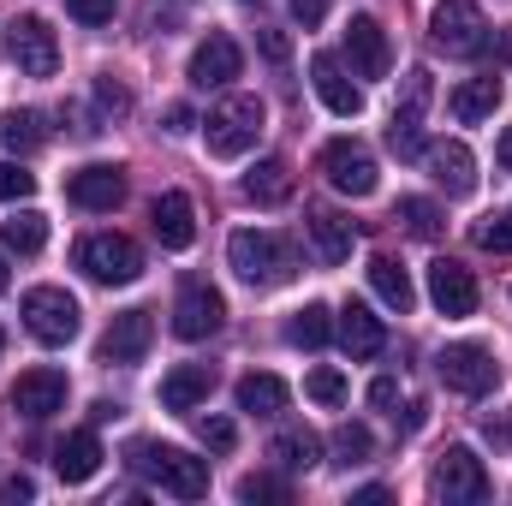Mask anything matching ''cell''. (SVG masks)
Instances as JSON below:
<instances>
[{
  "mask_svg": "<svg viewBox=\"0 0 512 506\" xmlns=\"http://www.w3.org/2000/svg\"><path fill=\"white\" fill-rule=\"evenodd\" d=\"M126 465L137 477H149L155 489L179 495V501H203L209 495V465L191 459L185 447H161V441H131L126 447Z\"/></svg>",
  "mask_w": 512,
  "mask_h": 506,
  "instance_id": "obj_1",
  "label": "cell"
},
{
  "mask_svg": "<svg viewBox=\"0 0 512 506\" xmlns=\"http://www.w3.org/2000/svg\"><path fill=\"white\" fill-rule=\"evenodd\" d=\"M227 262L245 286H286L298 274V245L280 239V233H262V227H245L227 239Z\"/></svg>",
  "mask_w": 512,
  "mask_h": 506,
  "instance_id": "obj_2",
  "label": "cell"
},
{
  "mask_svg": "<svg viewBox=\"0 0 512 506\" xmlns=\"http://www.w3.org/2000/svg\"><path fill=\"white\" fill-rule=\"evenodd\" d=\"M256 137H262V102H256V96H227V102L203 120V143H209V155H221V161H239L245 149H256Z\"/></svg>",
  "mask_w": 512,
  "mask_h": 506,
  "instance_id": "obj_3",
  "label": "cell"
},
{
  "mask_svg": "<svg viewBox=\"0 0 512 506\" xmlns=\"http://www.w3.org/2000/svg\"><path fill=\"white\" fill-rule=\"evenodd\" d=\"M18 310H24V328H30L42 346H66V340H78V328H84L78 298L60 292V286H30Z\"/></svg>",
  "mask_w": 512,
  "mask_h": 506,
  "instance_id": "obj_4",
  "label": "cell"
},
{
  "mask_svg": "<svg viewBox=\"0 0 512 506\" xmlns=\"http://www.w3.org/2000/svg\"><path fill=\"white\" fill-rule=\"evenodd\" d=\"M429 495L447 506H471V501H489V471L471 447H447L429 471Z\"/></svg>",
  "mask_w": 512,
  "mask_h": 506,
  "instance_id": "obj_5",
  "label": "cell"
},
{
  "mask_svg": "<svg viewBox=\"0 0 512 506\" xmlns=\"http://www.w3.org/2000/svg\"><path fill=\"white\" fill-rule=\"evenodd\" d=\"M78 268L90 280H102V286H131L143 274V251H137V239H126V233H90L78 245Z\"/></svg>",
  "mask_w": 512,
  "mask_h": 506,
  "instance_id": "obj_6",
  "label": "cell"
},
{
  "mask_svg": "<svg viewBox=\"0 0 512 506\" xmlns=\"http://www.w3.org/2000/svg\"><path fill=\"white\" fill-rule=\"evenodd\" d=\"M435 376L447 381L453 393H465V399H483V393L501 381V364H495V352H489V346H477V340H459V346H441V358H435Z\"/></svg>",
  "mask_w": 512,
  "mask_h": 506,
  "instance_id": "obj_7",
  "label": "cell"
},
{
  "mask_svg": "<svg viewBox=\"0 0 512 506\" xmlns=\"http://www.w3.org/2000/svg\"><path fill=\"white\" fill-rule=\"evenodd\" d=\"M322 173H328V185L340 191V197H370L376 185H382V173H376V155L358 143V137H334V143H322Z\"/></svg>",
  "mask_w": 512,
  "mask_h": 506,
  "instance_id": "obj_8",
  "label": "cell"
},
{
  "mask_svg": "<svg viewBox=\"0 0 512 506\" xmlns=\"http://www.w3.org/2000/svg\"><path fill=\"white\" fill-rule=\"evenodd\" d=\"M429 36H435V48L471 60V54H483V42H489V18H483L477 0H441V6L429 12Z\"/></svg>",
  "mask_w": 512,
  "mask_h": 506,
  "instance_id": "obj_9",
  "label": "cell"
},
{
  "mask_svg": "<svg viewBox=\"0 0 512 506\" xmlns=\"http://www.w3.org/2000/svg\"><path fill=\"white\" fill-rule=\"evenodd\" d=\"M221 322H227V298L209 280H185L179 304H173V334L179 340H209V334H221Z\"/></svg>",
  "mask_w": 512,
  "mask_h": 506,
  "instance_id": "obj_10",
  "label": "cell"
},
{
  "mask_svg": "<svg viewBox=\"0 0 512 506\" xmlns=\"http://www.w3.org/2000/svg\"><path fill=\"white\" fill-rule=\"evenodd\" d=\"M423 108H429V72L417 66V72L405 78V102L393 108V126H387V149H393L399 161H417V155H423Z\"/></svg>",
  "mask_w": 512,
  "mask_h": 506,
  "instance_id": "obj_11",
  "label": "cell"
},
{
  "mask_svg": "<svg viewBox=\"0 0 512 506\" xmlns=\"http://www.w3.org/2000/svg\"><path fill=\"white\" fill-rule=\"evenodd\" d=\"M429 298H435V310L447 316V322H459V316H477V274L465 268V262H453V256H441V262H429Z\"/></svg>",
  "mask_w": 512,
  "mask_h": 506,
  "instance_id": "obj_12",
  "label": "cell"
},
{
  "mask_svg": "<svg viewBox=\"0 0 512 506\" xmlns=\"http://www.w3.org/2000/svg\"><path fill=\"white\" fill-rule=\"evenodd\" d=\"M12 66L24 78H54L60 72V42L42 18H18L12 24Z\"/></svg>",
  "mask_w": 512,
  "mask_h": 506,
  "instance_id": "obj_13",
  "label": "cell"
},
{
  "mask_svg": "<svg viewBox=\"0 0 512 506\" xmlns=\"http://www.w3.org/2000/svg\"><path fill=\"white\" fill-rule=\"evenodd\" d=\"M12 411L30 423H48L54 411H66V376L60 370H24L12 381Z\"/></svg>",
  "mask_w": 512,
  "mask_h": 506,
  "instance_id": "obj_14",
  "label": "cell"
},
{
  "mask_svg": "<svg viewBox=\"0 0 512 506\" xmlns=\"http://www.w3.org/2000/svg\"><path fill=\"white\" fill-rule=\"evenodd\" d=\"M310 84H316V96H322L328 114H340V120H358L364 114V84H352L334 54H316L310 60Z\"/></svg>",
  "mask_w": 512,
  "mask_h": 506,
  "instance_id": "obj_15",
  "label": "cell"
},
{
  "mask_svg": "<svg viewBox=\"0 0 512 506\" xmlns=\"http://www.w3.org/2000/svg\"><path fill=\"white\" fill-rule=\"evenodd\" d=\"M423 161H429V173H435V185H441L447 197H471V191H477V155H471L459 137L429 143V149H423Z\"/></svg>",
  "mask_w": 512,
  "mask_h": 506,
  "instance_id": "obj_16",
  "label": "cell"
},
{
  "mask_svg": "<svg viewBox=\"0 0 512 506\" xmlns=\"http://www.w3.org/2000/svg\"><path fill=\"white\" fill-rule=\"evenodd\" d=\"M66 197H72L78 209H90V215H102V209H120V203H126V173H120V167H108V161H96V167H78V173L66 179Z\"/></svg>",
  "mask_w": 512,
  "mask_h": 506,
  "instance_id": "obj_17",
  "label": "cell"
},
{
  "mask_svg": "<svg viewBox=\"0 0 512 506\" xmlns=\"http://www.w3.org/2000/svg\"><path fill=\"white\" fill-rule=\"evenodd\" d=\"M346 60H352L358 78H387L393 48H387V30L370 18V12H358V18L346 24Z\"/></svg>",
  "mask_w": 512,
  "mask_h": 506,
  "instance_id": "obj_18",
  "label": "cell"
},
{
  "mask_svg": "<svg viewBox=\"0 0 512 506\" xmlns=\"http://www.w3.org/2000/svg\"><path fill=\"white\" fill-rule=\"evenodd\" d=\"M334 334H340V346H346L352 364H370V358L387 352V328H382V316H376L370 304H346L340 322H334Z\"/></svg>",
  "mask_w": 512,
  "mask_h": 506,
  "instance_id": "obj_19",
  "label": "cell"
},
{
  "mask_svg": "<svg viewBox=\"0 0 512 506\" xmlns=\"http://www.w3.org/2000/svg\"><path fill=\"white\" fill-rule=\"evenodd\" d=\"M155 340V316L149 310H120L102 334V364H137Z\"/></svg>",
  "mask_w": 512,
  "mask_h": 506,
  "instance_id": "obj_20",
  "label": "cell"
},
{
  "mask_svg": "<svg viewBox=\"0 0 512 506\" xmlns=\"http://www.w3.org/2000/svg\"><path fill=\"white\" fill-rule=\"evenodd\" d=\"M239 66H245L239 42L215 30V36H209V42H197V54H191V84H197V90H221V84H233V78H239Z\"/></svg>",
  "mask_w": 512,
  "mask_h": 506,
  "instance_id": "obj_21",
  "label": "cell"
},
{
  "mask_svg": "<svg viewBox=\"0 0 512 506\" xmlns=\"http://www.w3.org/2000/svg\"><path fill=\"white\" fill-rule=\"evenodd\" d=\"M149 221H155V239H161V251H191V239H197V209H191V197H185V191H167V197H155Z\"/></svg>",
  "mask_w": 512,
  "mask_h": 506,
  "instance_id": "obj_22",
  "label": "cell"
},
{
  "mask_svg": "<svg viewBox=\"0 0 512 506\" xmlns=\"http://www.w3.org/2000/svg\"><path fill=\"white\" fill-rule=\"evenodd\" d=\"M54 471H60V483H90V477L102 471V441H96V429H72V435L54 447Z\"/></svg>",
  "mask_w": 512,
  "mask_h": 506,
  "instance_id": "obj_23",
  "label": "cell"
},
{
  "mask_svg": "<svg viewBox=\"0 0 512 506\" xmlns=\"http://www.w3.org/2000/svg\"><path fill=\"white\" fill-rule=\"evenodd\" d=\"M215 393V370L209 364H179L173 376H161V405L167 411H191Z\"/></svg>",
  "mask_w": 512,
  "mask_h": 506,
  "instance_id": "obj_24",
  "label": "cell"
},
{
  "mask_svg": "<svg viewBox=\"0 0 512 506\" xmlns=\"http://www.w3.org/2000/svg\"><path fill=\"white\" fill-rule=\"evenodd\" d=\"M447 108H453V120H459V126H477V120H489V114L501 108V78H495V72H483V78L459 84V90L447 96Z\"/></svg>",
  "mask_w": 512,
  "mask_h": 506,
  "instance_id": "obj_25",
  "label": "cell"
},
{
  "mask_svg": "<svg viewBox=\"0 0 512 506\" xmlns=\"http://www.w3.org/2000/svg\"><path fill=\"white\" fill-rule=\"evenodd\" d=\"M245 197H251L256 209H280V203L292 197V167H286L280 155L256 161L251 173H245Z\"/></svg>",
  "mask_w": 512,
  "mask_h": 506,
  "instance_id": "obj_26",
  "label": "cell"
},
{
  "mask_svg": "<svg viewBox=\"0 0 512 506\" xmlns=\"http://www.w3.org/2000/svg\"><path fill=\"white\" fill-rule=\"evenodd\" d=\"M310 245H316V256L322 262H346L352 256V221L346 215H334V209H310Z\"/></svg>",
  "mask_w": 512,
  "mask_h": 506,
  "instance_id": "obj_27",
  "label": "cell"
},
{
  "mask_svg": "<svg viewBox=\"0 0 512 506\" xmlns=\"http://www.w3.org/2000/svg\"><path fill=\"white\" fill-rule=\"evenodd\" d=\"M370 286H376V298H382L387 310H399V316L417 304V286H411V274L393 256H370Z\"/></svg>",
  "mask_w": 512,
  "mask_h": 506,
  "instance_id": "obj_28",
  "label": "cell"
},
{
  "mask_svg": "<svg viewBox=\"0 0 512 506\" xmlns=\"http://www.w3.org/2000/svg\"><path fill=\"white\" fill-rule=\"evenodd\" d=\"M286 340L304 346V352H322V346L334 340V310H328V304H304V310H292Z\"/></svg>",
  "mask_w": 512,
  "mask_h": 506,
  "instance_id": "obj_29",
  "label": "cell"
},
{
  "mask_svg": "<svg viewBox=\"0 0 512 506\" xmlns=\"http://www.w3.org/2000/svg\"><path fill=\"white\" fill-rule=\"evenodd\" d=\"M286 381L280 376H245L239 381V411H251V417H280L286 411Z\"/></svg>",
  "mask_w": 512,
  "mask_h": 506,
  "instance_id": "obj_30",
  "label": "cell"
},
{
  "mask_svg": "<svg viewBox=\"0 0 512 506\" xmlns=\"http://www.w3.org/2000/svg\"><path fill=\"white\" fill-rule=\"evenodd\" d=\"M42 114L36 108H12V114H0V149H12V155H30V149H42Z\"/></svg>",
  "mask_w": 512,
  "mask_h": 506,
  "instance_id": "obj_31",
  "label": "cell"
},
{
  "mask_svg": "<svg viewBox=\"0 0 512 506\" xmlns=\"http://www.w3.org/2000/svg\"><path fill=\"white\" fill-rule=\"evenodd\" d=\"M0 245L18 256H36L42 245H48V221L36 215V209H18L12 221H0Z\"/></svg>",
  "mask_w": 512,
  "mask_h": 506,
  "instance_id": "obj_32",
  "label": "cell"
},
{
  "mask_svg": "<svg viewBox=\"0 0 512 506\" xmlns=\"http://www.w3.org/2000/svg\"><path fill=\"white\" fill-rule=\"evenodd\" d=\"M268 453H274V459H280V465H286V471H310V465H316V459H322V441H316V435H310V429H280V435H274V447H268Z\"/></svg>",
  "mask_w": 512,
  "mask_h": 506,
  "instance_id": "obj_33",
  "label": "cell"
},
{
  "mask_svg": "<svg viewBox=\"0 0 512 506\" xmlns=\"http://www.w3.org/2000/svg\"><path fill=\"white\" fill-rule=\"evenodd\" d=\"M393 221H405V233H417V239H435V233H441V209H435L429 197H399Z\"/></svg>",
  "mask_w": 512,
  "mask_h": 506,
  "instance_id": "obj_34",
  "label": "cell"
},
{
  "mask_svg": "<svg viewBox=\"0 0 512 506\" xmlns=\"http://www.w3.org/2000/svg\"><path fill=\"white\" fill-rule=\"evenodd\" d=\"M334 453H340V465H364V459L376 453V435H370L364 423H340V429H334Z\"/></svg>",
  "mask_w": 512,
  "mask_h": 506,
  "instance_id": "obj_35",
  "label": "cell"
},
{
  "mask_svg": "<svg viewBox=\"0 0 512 506\" xmlns=\"http://www.w3.org/2000/svg\"><path fill=\"white\" fill-rule=\"evenodd\" d=\"M471 239H477V251L512 256V215H489V221H483V227H477Z\"/></svg>",
  "mask_w": 512,
  "mask_h": 506,
  "instance_id": "obj_36",
  "label": "cell"
},
{
  "mask_svg": "<svg viewBox=\"0 0 512 506\" xmlns=\"http://www.w3.org/2000/svg\"><path fill=\"white\" fill-rule=\"evenodd\" d=\"M36 197V173H24L18 161H0V203H24Z\"/></svg>",
  "mask_w": 512,
  "mask_h": 506,
  "instance_id": "obj_37",
  "label": "cell"
},
{
  "mask_svg": "<svg viewBox=\"0 0 512 506\" xmlns=\"http://www.w3.org/2000/svg\"><path fill=\"white\" fill-rule=\"evenodd\" d=\"M304 393H310L316 405H340V399H346V376H340V370H310Z\"/></svg>",
  "mask_w": 512,
  "mask_h": 506,
  "instance_id": "obj_38",
  "label": "cell"
},
{
  "mask_svg": "<svg viewBox=\"0 0 512 506\" xmlns=\"http://www.w3.org/2000/svg\"><path fill=\"white\" fill-rule=\"evenodd\" d=\"M197 435H203V447H215V453H233V447H239V429H233L227 417H197Z\"/></svg>",
  "mask_w": 512,
  "mask_h": 506,
  "instance_id": "obj_39",
  "label": "cell"
},
{
  "mask_svg": "<svg viewBox=\"0 0 512 506\" xmlns=\"http://www.w3.org/2000/svg\"><path fill=\"white\" fill-rule=\"evenodd\" d=\"M96 102H102V114H131V90L120 78H96Z\"/></svg>",
  "mask_w": 512,
  "mask_h": 506,
  "instance_id": "obj_40",
  "label": "cell"
},
{
  "mask_svg": "<svg viewBox=\"0 0 512 506\" xmlns=\"http://www.w3.org/2000/svg\"><path fill=\"white\" fill-rule=\"evenodd\" d=\"M286 495H292V489H286L280 477H245V483H239V501H286Z\"/></svg>",
  "mask_w": 512,
  "mask_h": 506,
  "instance_id": "obj_41",
  "label": "cell"
},
{
  "mask_svg": "<svg viewBox=\"0 0 512 506\" xmlns=\"http://www.w3.org/2000/svg\"><path fill=\"white\" fill-rule=\"evenodd\" d=\"M114 6H120V0H66V12H72L78 24H108Z\"/></svg>",
  "mask_w": 512,
  "mask_h": 506,
  "instance_id": "obj_42",
  "label": "cell"
},
{
  "mask_svg": "<svg viewBox=\"0 0 512 506\" xmlns=\"http://www.w3.org/2000/svg\"><path fill=\"white\" fill-rule=\"evenodd\" d=\"M256 48H262V60H274V66H286V60H292V42H286L280 30H262V36H256Z\"/></svg>",
  "mask_w": 512,
  "mask_h": 506,
  "instance_id": "obj_43",
  "label": "cell"
},
{
  "mask_svg": "<svg viewBox=\"0 0 512 506\" xmlns=\"http://www.w3.org/2000/svg\"><path fill=\"white\" fill-rule=\"evenodd\" d=\"M292 18H298L304 30H316V24L328 18V0H292Z\"/></svg>",
  "mask_w": 512,
  "mask_h": 506,
  "instance_id": "obj_44",
  "label": "cell"
},
{
  "mask_svg": "<svg viewBox=\"0 0 512 506\" xmlns=\"http://www.w3.org/2000/svg\"><path fill=\"white\" fill-rule=\"evenodd\" d=\"M393 399H399V381H393V376H376V381H370V405H376V411H387Z\"/></svg>",
  "mask_w": 512,
  "mask_h": 506,
  "instance_id": "obj_45",
  "label": "cell"
},
{
  "mask_svg": "<svg viewBox=\"0 0 512 506\" xmlns=\"http://www.w3.org/2000/svg\"><path fill=\"white\" fill-rule=\"evenodd\" d=\"M0 495H6V501L18 506V501H30V495H36V483H30V477L18 471V477H6V483H0Z\"/></svg>",
  "mask_w": 512,
  "mask_h": 506,
  "instance_id": "obj_46",
  "label": "cell"
},
{
  "mask_svg": "<svg viewBox=\"0 0 512 506\" xmlns=\"http://www.w3.org/2000/svg\"><path fill=\"white\" fill-rule=\"evenodd\" d=\"M191 126H197V114H191L185 102H173V108H167V131H191Z\"/></svg>",
  "mask_w": 512,
  "mask_h": 506,
  "instance_id": "obj_47",
  "label": "cell"
},
{
  "mask_svg": "<svg viewBox=\"0 0 512 506\" xmlns=\"http://www.w3.org/2000/svg\"><path fill=\"white\" fill-rule=\"evenodd\" d=\"M483 54H495V66H507L512 60V30H501L495 42H483Z\"/></svg>",
  "mask_w": 512,
  "mask_h": 506,
  "instance_id": "obj_48",
  "label": "cell"
},
{
  "mask_svg": "<svg viewBox=\"0 0 512 506\" xmlns=\"http://www.w3.org/2000/svg\"><path fill=\"white\" fill-rule=\"evenodd\" d=\"M352 501H358V506H382V501H387V489H382V483H370V489H358Z\"/></svg>",
  "mask_w": 512,
  "mask_h": 506,
  "instance_id": "obj_49",
  "label": "cell"
},
{
  "mask_svg": "<svg viewBox=\"0 0 512 506\" xmlns=\"http://www.w3.org/2000/svg\"><path fill=\"white\" fill-rule=\"evenodd\" d=\"M495 155H501V167H507V173H512V126L501 131V149H495Z\"/></svg>",
  "mask_w": 512,
  "mask_h": 506,
  "instance_id": "obj_50",
  "label": "cell"
},
{
  "mask_svg": "<svg viewBox=\"0 0 512 506\" xmlns=\"http://www.w3.org/2000/svg\"><path fill=\"white\" fill-rule=\"evenodd\" d=\"M6 286H12V274H6V256H0V292H6Z\"/></svg>",
  "mask_w": 512,
  "mask_h": 506,
  "instance_id": "obj_51",
  "label": "cell"
},
{
  "mask_svg": "<svg viewBox=\"0 0 512 506\" xmlns=\"http://www.w3.org/2000/svg\"><path fill=\"white\" fill-rule=\"evenodd\" d=\"M0 346H6V334H0Z\"/></svg>",
  "mask_w": 512,
  "mask_h": 506,
  "instance_id": "obj_52",
  "label": "cell"
}]
</instances>
